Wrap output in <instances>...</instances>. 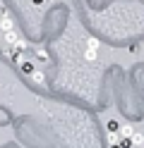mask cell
<instances>
[{
	"mask_svg": "<svg viewBox=\"0 0 144 148\" xmlns=\"http://www.w3.org/2000/svg\"><path fill=\"white\" fill-rule=\"evenodd\" d=\"M10 29H15V22H12V17H10V12H3V22H0V31H10Z\"/></svg>",
	"mask_w": 144,
	"mask_h": 148,
	"instance_id": "cell-2",
	"label": "cell"
},
{
	"mask_svg": "<svg viewBox=\"0 0 144 148\" xmlns=\"http://www.w3.org/2000/svg\"><path fill=\"white\" fill-rule=\"evenodd\" d=\"M34 3H36V5H43V3H46V0H34Z\"/></svg>",
	"mask_w": 144,
	"mask_h": 148,
	"instance_id": "cell-11",
	"label": "cell"
},
{
	"mask_svg": "<svg viewBox=\"0 0 144 148\" xmlns=\"http://www.w3.org/2000/svg\"><path fill=\"white\" fill-rule=\"evenodd\" d=\"M29 79H31V81H36V84H43V81H46V77H43V72H41V69H34Z\"/></svg>",
	"mask_w": 144,
	"mask_h": 148,
	"instance_id": "cell-6",
	"label": "cell"
},
{
	"mask_svg": "<svg viewBox=\"0 0 144 148\" xmlns=\"http://www.w3.org/2000/svg\"><path fill=\"white\" fill-rule=\"evenodd\" d=\"M3 45H5V43H3V41H0V50H3Z\"/></svg>",
	"mask_w": 144,
	"mask_h": 148,
	"instance_id": "cell-12",
	"label": "cell"
},
{
	"mask_svg": "<svg viewBox=\"0 0 144 148\" xmlns=\"http://www.w3.org/2000/svg\"><path fill=\"white\" fill-rule=\"evenodd\" d=\"M134 134V127H120V136H132Z\"/></svg>",
	"mask_w": 144,
	"mask_h": 148,
	"instance_id": "cell-10",
	"label": "cell"
},
{
	"mask_svg": "<svg viewBox=\"0 0 144 148\" xmlns=\"http://www.w3.org/2000/svg\"><path fill=\"white\" fill-rule=\"evenodd\" d=\"M19 38H22V36H19V31H17V29L3 31V43H5V45H12V48H15V45L19 43Z\"/></svg>",
	"mask_w": 144,
	"mask_h": 148,
	"instance_id": "cell-1",
	"label": "cell"
},
{
	"mask_svg": "<svg viewBox=\"0 0 144 148\" xmlns=\"http://www.w3.org/2000/svg\"><path fill=\"white\" fill-rule=\"evenodd\" d=\"M84 60H86V62H96V60H99V50L86 48V50H84Z\"/></svg>",
	"mask_w": 144,
	"mask_h": 148,
	"instance_id": "cell-5",
	"label": "cell"
},
{
	"mask_svg": "<svg viewBox=\"0 0 144 148\" xmlns=\"http://www.w3.org/2000/svg\"><path fill=\"white\" fill-rule=\"evenodd\" d=\"M36 67L31 62H19V74H24V77H31V72H34Z\"/></svg>",
	"mask_w": 144,
	"mask_h": 148,
	"instance_id": "cell-3",
	"label": "cell"
},
{
	"mask_svg": "<svg viewBox=\"0 0 144 148\" xmlns=\"http://www.w3.org/2000/svg\"><path fill=\"white\" fill-rule=\"evenodd\" d=\"M86 48H94V50H99V48H101L99 38H94V36H89V38H86Z\"/></svg>",
	"mask_w": 144,
	"mask_h": 148,
	"instance_id": "cell-9",
	"label": "cell"
},
{
	"mask_svg": "<svg viewBox=\"0 0 144 148\" xmlns=\"http://www.w3.org/2000/svg\"><path fill=\"white\" fill-rule=\"evenodd\" d=\"M120 122H118V119H108V122H106V129H108V132H120Z\"/></svg>",
	"mask_w": 144,
	"mask_h": 148,
	"instance_id": "cell-7",
	"label": "cell"
},
{
	"mask_svg": "<svg viewBox=\"0 0 144 148\" xmlns=\"http://www.w3.org/2000/svg\"><path fill=\"white\" fill-rule=\"evenodd\" d=\"M139 148H142V146H139Z\"/></svg>",
	"mask_w": 144,
	"mask_h": 148,
	"instance_id": "cell-14",
	"label": "cell"
},
{
	"mask_svg": "<svg viewBox=\"0 0 144 148\" xmlns=\"http://www.w3.org/2000/svg\"><path fill=\"white\" fill-rule=\"evenodd\" d=\"M0 7H5V5H3V0H0Z\"/></svg>",
	"mask_w": 144,
	"mask_h": 148,
	"instance_id": "cell-13",
	"label": "cell"
},
{
	"mask_svg": "<svg viewBox=\"0 0 144 148\" xmlns=\"http://www.w3.org/2000/svg\"><path fill=\"white\" fill-rule=\"evenodd\" d=\"M118 146H120V148H134V146H132V138H130V136H120Z\"/></svg>",
	"mask_w": 144,
	"mask_h": 148,
	"instance_id": "cell-8",
	"label": "cell"
},
{
	"mask_svg": "<svg viewBox=\"0 0 144 148\" xmlns=\"http://www.w3.org/2000/svg\"><path fill=\"white\" fill-rule=\"evenodd\" d=\"M130 138H132V146H134V148L144 146V134H142V132H137V129H134V134H132Z\"/></svg>",
	"mask_w": 144,
	"mask_h": 148,
	"instance_id": "cell-4",
	"label": "cell"
}]
</instances>
